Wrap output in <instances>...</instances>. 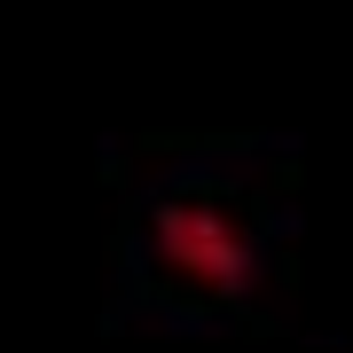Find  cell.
Segmentation results:
<instances>
[{"label": "cell", "mask_w": 353, "mask_h": 353, "mask_svg": "<svg viewBox=\"0 0 353 353\" xmlns=\"http://www.w3.org/2000/svg\"><path fill=\"white\" fill-rule=\"evenodd\" d=\"M157 259L196 290H243L252 283V236L220 204H165L157 212Z\"/></svg>", "instance_id": "obj_1"}]
</instances>
